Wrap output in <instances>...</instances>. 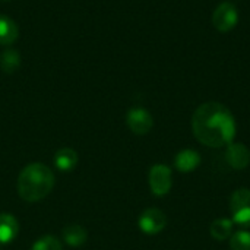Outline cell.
Segmentation results:
<instances>
[{"instance_id":"5","label":"cell","mask_w":250,"mask_h":250,"mask_svg":"<svg viewBox=\"0 0 250 250\" xmlns=\"http://www.w3.org/2000/svg\"><path fill=\"white\" fill-rule=\"evenodd\" d=\"M149 188L155 196H164L171 189V170L166 164H155L149 170Z\"/></svg>"},{"instance_id":"12","label":"cell","mask_w":250,"mask_h":250,"mask_svg":"<svg viewBox=\"0 0 250 250\" xmlns=\"http://www.w3.org/2000/svg\"><path fill=\"white\" fill-rule=\"evenodd\" d=\"M19 29L13 19L0 15V45H10L18 40Z\"/></svg>"},{"instance_id":"1","label":"cell","mask_w":250,"mask_h":250,"mask_svg":"<svg viewBox=\"0 0 250 250\" xmlns=\"http://www.w3.org/2000/svg\"><path fill=\"white\" fill-rule=\"evenodd\" d=\"M192 130L202 145L221 148L233 142L236 136V120L229 107L217 101H209L195 110Z\"/></svg>"},{"instance_id":"4","label":"cell","mask_w":250,"mask_h":250,"mask_svg":"<svg viewBox=\"0 0 250 250\" xmlns=\"http://www.w3.org/2000/svg\"><path fill=\"white\" fill-rule=\"evenodd\" d=\"M237 22H239V12L233 3L224 1L215 7L212 13V25L217 31L229 32L237 25Z\"/></svg>"},{"instance_id":"9","label":"cell","mask_w":250,"mask_h":250,"mask_svg":"<svg viewBox=\"0 0 250 250\" xmlns=\"http://www.w3.org/2000/svg\"><path fill=\"white\" fill-rule=\"evenodd\" d=\"M201 164V155L195 149H183L174 158V166L180 173H190Z\"/></svg>"},{"instance_id":"3","label":"cell","mask_w":250,"mask_h":250,"mask_svg":"<svg viewBox=\"0 0 250 250\" xmlns=\"http://www.w3.org/2000/svg\"><path fill=\"white\" fill-rule=\"evenodd\" d=\"M230 212L233 223L243 227H250V189H237L230 198Z\"/></svg>"},{"instance_id":"11","label":"cell","mask_w":250,"mask_h":250,"mask_svg":"<svg viewBox=\"0 0 250 250\" xmlns=\"http://www.w3.org/2000/svg\"><path fill=\"white\" fill-rule=\"evenodd\" d=\"M79 163L78 152L72 148H62L54 155V166L60 171H72Z\"/></svg>"},{"instance_id":"13","label":"cell","mask_w":250,"mask_h":250,"mask_svg":"<svg viewBox=\"0 0 250 250\" xmlns=\"http://www.w3.org/2000/svg\"><path fill=\"white\" fill-rule=\"evenodd\" d=\"M86 239H88V233L82 226L72 224L63 229V240L72 248H79L86 242Z\"/></svg>"},{"instance_id":"17","label":"cell","mask_w":250,"mask_h":250,"mask_svg":"<svg viewBox=\"0 0 250 250\" xmlns=\"http://www.w3.org/2000/svg\"><path fill=\"white\" fill-rule=\"evenodd\" d=\"M31 250H63V246L54 236H44L32 245Z\"/></svg>"},{"instance_id":"18","label":"cell","mask_w":250,"mask_h":250,"mask_svg":"<svg viewBox=\"0 0 250 250\" xmlns=\"http://www.w3.org/2000/svg\"><path fill=\"white\" fill-rule=\"evenodd\" d=\"M1 1H9V0H1Z\"/></svg>"},{"instance_id":"15","label":"cell","mask_w":250,"mask_h":250,"mask_svg":"<svg viewBox=\"0 0 250 250\" xmlns=\"http://www.w3.org/2000/svg\"><path fill=\"white\" fill-rule=\"evenodd\" d=\"M21 66V56L16 50L9 48L1 53L0 56V69L4 73H13L19 69Z\"/></svg>"},{"instance_id":"10","label":"cell","mask_w":250,"mask_h":250,"mask_svg":"<svg viewBox=\"0 0 250 250\" xmlns=\"http://www.w3.org/2000/svg\"><path fill=\"white\" fill-rule=\"evenodd\" d=\"M19 224L10 214H0V245H7L16 239Z\"/></svg>"},{"instance_id":"7","label":"cell","mask_w":250,"mask_h":250,"mask_svg":"<svg viewBox=\"0 0 250 250\" xmlns=\"http://www.w3.org/2000/svg\"><path fill=\"white\" fill-rule=\"evenodd\" d=\"M167 226L166 214L158 208H148L139 217V229L145 234H158Z\"/></svg>"},{"instance_id":"16","label":"cell","mask_w":250,"mask_h":250,"mask_svg":"<svg viewBox=\"0 0 250 250\" xmlns=\"http://www.w3.org/2000/svg\"><path fill=\"white\" fill-rule=\"evenodd\" d=\"M230 249L231 250H250V231L240 230L231 234L230 237Z\"/></svg>"},{"instance_id":"8","label":"cell","mask_w":250,"mask_h":250,"mask_svg":"<svg viewBox=\"0 0 250 250\" xmlns=\"http://www.w3.org/2000/svg\"><path fill=\"white\" fill-rule=\"evenodd\" d=\"M226 160L234 170H245L250 164L249 148L242 142H231L227 145Z\"/></svg>"},{"instance_id":"2","label":"cell","mask_w":250,"mask_h":250,"mask_svg":"<svg viewBox=\"0 0 250 250\" xmlns=\"http://www.w3.org/2000/svg\"><path fill=\"white\" fill-rule=\"evenodd\" d=\"M53 188L54 174L41 163L26 166L18 177V193L26 202H38L44 199Z\"/></svg>"},{"instance_id":"6","label":"cell","mask_w":250,"mask_h":250,"mask_svg":"<svg viewBox=\"0 0 250 250\" xmlns=\"http://www.w3.org/2000/svg\"><path fill=\"white\" fill-rule=\"evenodd\" d=\"M126 123L135 135H146L154 126V119L148 110L133 107L126 114Z\"/></svg>"},{"instance_id":"14","label":"cell","mask_w":250,"mask_h":250,"mask_svg":"<svg viewBox=\"0 0 250 250\" xmlns=\"http://www.w3.org/2000/svg\"><path fill=\"white\" fill-rule=\"evenodd\" d=\"M233 221L227 220V218H218L215 220L212 224H211V236L215 239V240H220V242H224V240H229L233 234Z\"/></svg>"}]
</instances>
